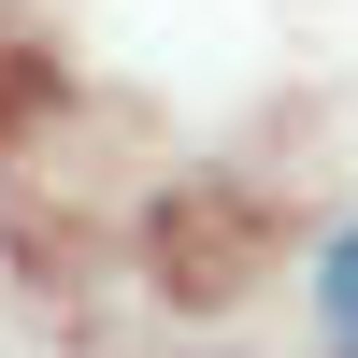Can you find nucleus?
I'll list each match as a JSON object with an SVG mask.
<instances>
[{
    "mask_svg": "<svg viewBox=\"0 0 358 358\" xmlns=\"http://www.w3.org/2000/svg\"><path fill=\"white\" fill-rule=\"evenodd\" d=\"M315 358H358V215L315 244Z\"/></svg>",
    "mask_w": 358,
    "mask_h": 358,
    "instance_id": "1",
    "label": "nucleus"
}]
</instances>
